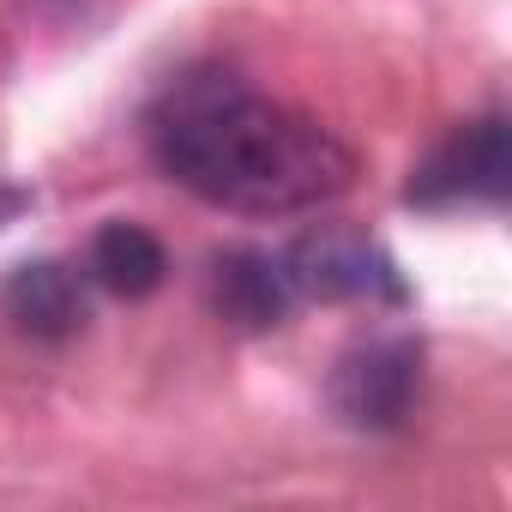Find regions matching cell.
<instances>
[{"label":"cell","mask_w":512,"mask_h":512,"mask_svg":"<svg viewBox=\"0 0 512 512\" xmlns=\"http://www.w3.org/2000/svg\"><path fill=\"white\" fill-rule=\"evenodd\" d=\"M512 181V151H506V121L500 115H476L464 127H452L416 169L404 199L422 211H452V205H494L506 199Z\"/></svg>","instance_id":"cell-4"},{"label":"cell","mask_w":512,"mask_h":512,"mask_svg":"<svg viewBox=\"0 0 512 512\" xmlns=\"http://www.w3.org/2000/svg\"><path fill=\"white\" fill-rule=\"evenodd\" d=\"M145 139L175 187L241 217L320 211L356 181V151L320 115L253 91L223 67L169 79L145 115Z\"/></svg>","instance_id":"cell-1"},{"label":"cell","mask_w":512,"mask_h":512,"mask_svg":"<svg viewBox=\"0 0 512 512\" xmlns=\"http://www.w3.org/2000/svg\"><path fill=\"white\" fill-rule=\"evenodd\" d=\"M296 284L284 272V253L260 247H229L211 260V308L235 332H278L296 308Z\"/></svg>","instance_id":"cell-6"},{"label":"cell","mask_w":512,"mask_h":512,"mask_svg":"<svg viewBox=\"0 0 512 512\" xmlns=\"http://www.w3.org/2000/svg\"><path fill=\"white\" fill-rule=\"evenodd\" d=\"M19 211H31V193H25V187H7V181H0V223H13Z\"/></svg>","instance_id":"cell-8"},{"label":"cell","mask_w":512,"mask_h":512,"mask_svg":"<svg viewBox=\"0 0 512 512\" xmlns=\"http://www.w3.org/2000/svg\"><path fill=\"white\" fill-rule=\"evenodd\" d=\"M85 278H91L97 290L121 296V302H145V296H157L163 278H169V253H163V241H157L145 223L115 217V223H103V229L91 235V247H85Z\"/></svg>","instance_id":"cell-7"},{"label":"cell","mask_w":512,"mask_h":512,"mask_svg":"<svg viewBox=\"0 0 512 512\" xmlns=\"http://www.w3.org/2000/svg\"><path fill=\"white\" fill-rule=\"evenodd\" d=\"M0 314L37 344H67L91 320V278L67 260H25L0 284Z\"/></svg>","instance_id":"cell-5"},{"label":"cell","mask_w":512,"mask_h":512,"mask_svg":"<svg viewBox=\"0 0 512 512\" xmlns=\"http://www.w3.org/2000/svg\"><path fill=\"white\" fill-rule=\"evenodd\" d=\"M416 392H422V344L404 332H380V338L344 350L332 368V386H326L338 422H350L356 434L404 428L416 410Z\"/></svg>","instance_id":"cell-3"},{"label":"cell","mask_w":512,"mask_h":512,"mask_svg":"<svg viewBox=\"0 0 512 512\" xmlns=\"http://www.w3.org/2000/svg\"><path fill=\"white\" fill-rule=\"evenodd\" d=\"M284 272L302 302H368V308H404V278L392 253L350 229V223H314L284 247Z\"/></svg>","instance_id":"cell-2"}]
</instances>
